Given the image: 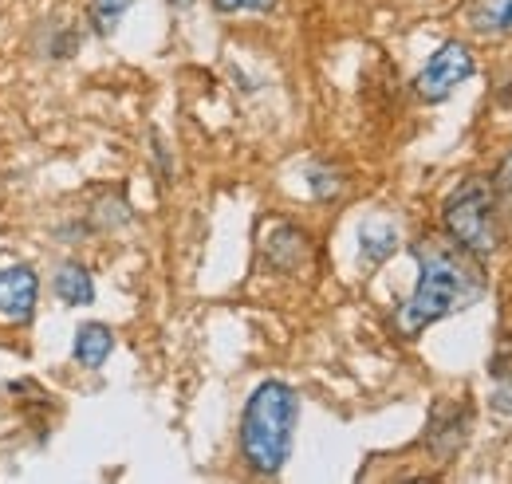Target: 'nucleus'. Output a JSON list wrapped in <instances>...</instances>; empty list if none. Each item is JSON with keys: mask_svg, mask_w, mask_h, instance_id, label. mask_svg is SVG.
Returning <instances> with one entry per match:
<instances>
[{"mask_svg": "<svg viewBox=\"0 0 512 484\" xmlns=\"http://www.w3.org/2000/svg\"><path fill=\"white\" fill-rule=\"evenodd\" d=\"M414 260H418V288L394 315L398 335L414 339L426 327H434V323H442L449 315L473 307L485 296L481 256H473L469 248H461L457 241L426 237V241L414 244Z\"/></svg>", "mask_w": 512, "mask_h": 484, "instance_id": "1", "label": "nucleus"}, {"mask_svg": "<svg viewBox=\"0 0 512 484\" xmlns=\"http://www.w3.org/2000/svg\"><path fill=\"white\" fill-rule=\"evenodd\" d=\"M296 422H300V398L288 382L268 378L253 390L241 414V457L260 477H276L296 441Z\"/></svg>", "mask_w": 512, "mask_h": 484, "instance_id": "2", "label": "nucleus"}, {"mask_svg": "<svg viewBox=\"0 0 512 484\" xmlns=\"http://www.w3.org/2000/svg\"><path fill=\"white\" fill-rule=\"evenodd\" d=\"M442 225H446L449 241L469 248L473 256H489L501 244V201H497L493 182L465 178L446 197Z\"/></svg>", "mask_w": 512, "mask_h": 484, "instance_id": "3", "label": "nucleus"}, {"mask_svg": "<svg viewBox=\"0 0 512 484\" xmlns=\"http://www.w3.org/2000/svg\"><path fill=\"white\" fill-rule=\"evenodd\" d=\"M473 71H477L473 52H469L461 40H446V44L426 60V67L418 71L414 91H418V99H426V103H442V99H449L465 79H473Z\"/></svg>", "mask_w": 512, "mask_h": 484, "instance_id": "4", "label": "nucleus"}, {"mask_svg": "<svg viewBox=\"0 0 512 484\" xmlns=\"http://www.w3.org/2000/svg\"><path fill=\"white\" fill-rule=\"evenodd\" d=\"M36 300H40V276L28 264L0 268V319L28 323L36 315Z\"/></svg>", "mask_w": 512, "mask_h": 484, "instance_id": "5", "label": "nucleus"}, {"mask_svg": "<svg viewBox=\"0 0 512 484\" xmlns=\"http://www.w3.org/2000/svg\"><path fill=\"white\" fill-rule=\"evenodd\" d=\"M264 252H268V260H272V268H280V272H300V268L308 264V256H312V241H308V233L296 229V225H272V237L264 241Z\"/></svg>", "mask_w": 512, "mask_h": 484, "instance_id": "6", "label": "nucleus"}, {"mask_svg": "<svg viewBox=\"0 0 512 484\" xmlns=\"http://www.w3.org/2000/svg\"><path fill=\"white\" fill-rule=\"evenodd\" d=\"M111 351H115V335H111L107 323H83V327H75L71 355H75V363L79 366L99 370V366L111 359Z\"/></svg>", "mask_w": 512, "mask_h": 484, "instance_id": "7", "label": "nucleus"}, {"mask_svg": "<svg viewBox=\"0 0 512 484\" xmlns=\"http://www.w3.org/2000/svg\"><path fill=\"white\" fill-rule=\"evenodd\" d=\"M465 20L481 36H512V0H469Z\"/></svg>", "mask_w": 512, "mask_h": 484, "instance_id": "8", "label": "nucleus"}, {"mask_svg": "<svg viewBox=\"0 0 512 484\" xmlns=\"http://www.w3.org/2000/svg\"><path fill=\"white\" fill-rule=\"evenodd\" d=\"M52 292L67 303V307H91L95 303V280L83 264H64L52 280Z\"/></svg>", "mask_w": 512, "mask_h": 484, "instance_id": "9", "label": "nucleus"}, {"mask_svg": "<svg viewBox=\"0 0 512 484\" xmlns=\"http://www.w3.org/2000/svg\"><path fill=\"white\" fill-rule=\"evenodd\" d=\"M398 252V229L390 221H367L359 229V256L363 264H383Z\"/></svg>", "mask_w": 512, "mask_h": 484, "instance_id": "10", "label": "nucleus"}, {"mask_svg": "<svg viewBox=\"0 0 512 484\" xmlns=\"http://www.w3.org/2000/svg\"><path fill=\"white\" fill-rule=\"evenodd\" d=\"M134 0H91V28L99 36H111L119 28V20L127 16V8Z\"/></svg>", "mask_w": 512, "mask_h": 484, "instance_id": "11", "label": "nucleus"}, {"mask_svg": "<svg viewBox=\"0 0 512 484\" xmlns=\"http://www.w3.org/2000/svg\"><path fill=\"white\" fill-rule=\"evenodd\" d=\"M280 0H213V8L217 12H225V16H233V12H272Z\"/></svg>", "mask_w": 512, "mask_h": 484, "instance_id": "12", "label": "nucleus"}, {"mask_svg": "<svg viewBox=\"0 0 512 484\" xmlns=\"http://www.w3.org/2000/svg\"><path fill=\"white\" fill-rule=\"evenodd\" d=\"M308 185H312V193H316L320 201H327V197H335V193L343 189V182H339V178H335L331 170H320V166H316V170L308 174Z\"/></svg>", "mask_w": 512, "mask_h": 484, "instance_id": "13", "label": "nucleus"}, {"mask_svg": "<svg viewBox=\"0 0 512 484\" xmlns=\"http://www.w3.org/2000/svg\"><path fill=\"white\" fill-rule=\"evenodd\" d=\"M493 189H497V201H501V205H512V154H505V162H501V170H497Z\"/></svg>", "mask_w": 512, "mask_h": 484, "instance_id": "14", "label": "nucleus"}, {"mask_svg": "<svg viewBox=\"0 0 512 484\" xmlns=\"http://www.w3.org/2000/svg\"><path fill=\"white\" fill-rule=\"evenodd\" d=\"M493 406H497V410H505V414H512V382H509V386H501V390H497Z\"/></svg>", "mask_w": 512, "mask_h": 484, "instance_id": "15", "label": "nucleus"}]
</instances>
